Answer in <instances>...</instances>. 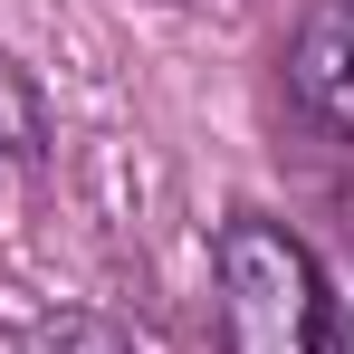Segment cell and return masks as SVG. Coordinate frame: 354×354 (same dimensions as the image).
Instances as JSON below:
<instances>
[{
  "mask_svg": "<svg viewBox=\"0 0 354 354\" xmlns=\"http://www.w3.org/2000/svg\"><path fill=\"white\" fill-rule=\"evenodd\" d=\"M211 316H221V354H354L345 345V306L326 288L316 249L288 221L239 211L221 249H211Z\"/></svg>",
  "mask_w": 354,
  "mask_h": 354,
  "instance_id": "obj_1",
  "label": "cell"
},
{
  "mask_svg": "<svg viewBox=\"0 0 354 354\" xmlns=\"http://www.w3.org/2000/svg\"><path fill=\"white\" fill-rule=\"evenodd\" d=\"M19 354H134V335L106 326V316H86V306H58V316L19 326Z\"/></svg>",
  "mask_w": 354,
  "mask_h": 354,
  "instance_id": "obj_3",
  "label": "cell"
},
{
  "mask_svg": "<svg viewBox=\"0 0 354 354\" xmlns=\"http://www.w3.org/2000/svg\"><path fill=\"white\" fill-rule=\"evenodd\" d=\"M288 77H297V96L335 124V134H354V0H326V10L297 29Z\"/></svg>",
  "mask_w": 354,
  "mask_h": 354,
  "instance_id": "obj_2",
  "label": "cell"
}]
</instances>
